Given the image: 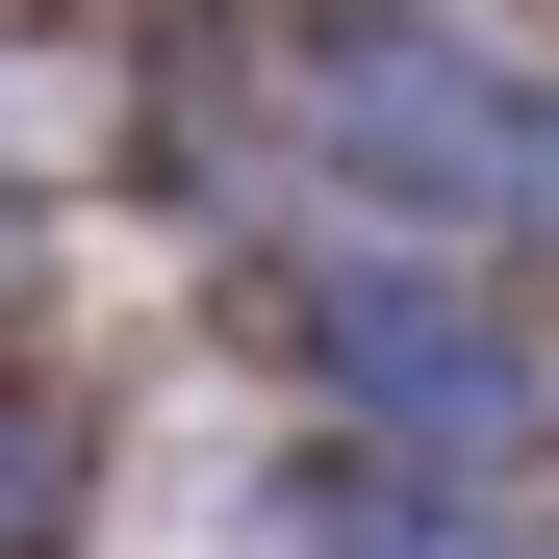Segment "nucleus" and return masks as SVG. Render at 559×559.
Masks as SVG:
<instances>
[{"instance_id": "obj_1", "label": "nucleus", "mask_w": 559, "mask_h": 559, "mask_svg": "<svg viewBox=\"0 0 559 559\" xmlns=\"http://www.w3.org/2000/svg\"><path fill=\"white\" fill-rule=\"evenodd\" d=\"M306 103H331V153L382 178V204H432V229H559V76L457 51V26H356Z\"/></svg>"}, {"instance_id": "obj_2", "label": "nucleus", "mask_w": 559, "mask_h": 559, "mask_svg": "<svg viewBox=\"0 0 559 559\" xmlns=\"http://www.w3.org/2000/svg\"><path fill=\"white\" fill-rule=\"evenodd\" d=\"M280 559H484V534H457L432 484H306V534H280Z\"/></svg>"}]
</instances>
